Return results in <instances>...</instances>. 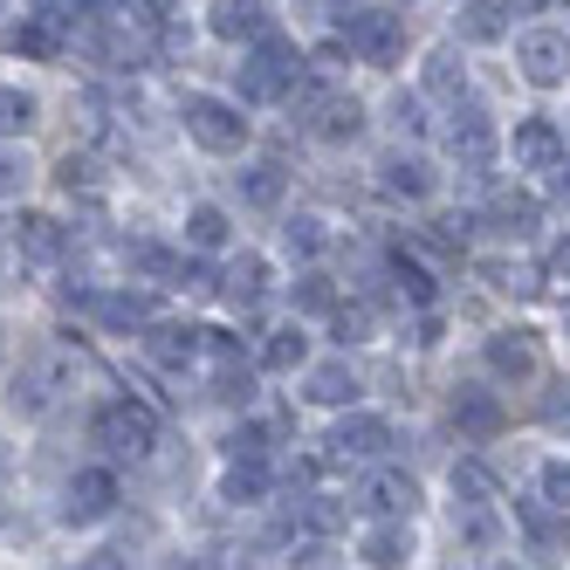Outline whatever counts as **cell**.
<instances>
[{"mask_svg":"<svg viewBox=\"0 0 570 570\" xmlns=\"http://www.w3.org/2000/svg\"><path fill=\"white\" fill-rule=\"evenodd\" d=\"M179 117H186V138L199 151H214V158L248 145V117H240V104H227V97H186Z\"/></svg>","mask_w":570,"mask_h":570,"instance_id":"cell-1","label":"cell"},{"mask_svg":"<svg viewBox=\"0 0 570 570\" xmlns=\"http://www.w3.org/2000/svg\"><path fill=\"white\" fill-rule=\"evenodd\" d=\"M90 440L104 446V454H151V440H158V426H151V413L145 405H131V399H104L97 405V420H90Z\"/></svg>","mask_w":570,"mask_h":570,"instance_id":"cell-2","label":"cell"},{"mask_svg":"<svg viewBox=\"0 0 570 570\" xmlns=\"http://www.w3.org/2000/svg\"><path fill=\"white\" fill-rule=\"evenodd\" d=\"M515 62H522V76L537 90H557V83H570V35L563 28H522L515 35Z\"/></svg>","mask_w":570,"mask_h":570,"instance_id":"cell-3","label":"cell"},{"mask_svg":"<svg viewBox=\"0 0 570 570\" xmlns=\"http://www.w3.org/2000/svg\"><path fill=\"white\" fill-rule=\"evenodd\" d=\"M296 76H303V56H296L289 42H268V35H262L255 56L240 62V97H248V104H268V97L289 90Z\"/></svg>","mask_w":570,"mask_h":570,"instance_id":"cell-4","label":"cell"},{"mask_svg":"<svg viewBox=\"0 0 570 570\" xmlns=\"http://www.w3.org/2000/svg\"><path fill=\"white\" fill-rule=\"evenodd\" d=\"M563 125L557 117H515V131H509V158H515V173H557L563 166Z\"/></svg>","mask_w":570,"mask_h":570,"instance_id":"cell-5","label":"cell"},{"mask_svg":"<svg viewBox=\"0 0 570 570\" xmlns=\"http://www.w3.org/2000/svg\"><path fill=\"white\" fill-rule=\"evenodd\" d=\"M344 35H351V49H357L364 62H392V56L405 49L399 8H357V14H344Z\"/></svg>","mask_w":570,"mask_h":570,"instance_id":"cell-6","label":"cell"},{"mask_svg":"<svg viewBox=\"0 0 570 570\" xmlns=\"http://www.w3.org/2000/svg\"><path fill=\"white\" fill-rule=\"evenodd\" d=\"M110 509H117V474L110 468H83V474L62 488V522H76V529L104 522Z\"/></svg>","mask_w":570,"mask_h":570,"instance_id":"cell-7","label":"cell"},{"mask_svg":"<svg viewBox=\"0 0 570 570\" xmlns=\"http://www.w3.org/2000/svg\"><path fill=\"white\" fill-rule=\"evenodd\" d=\"M446 151H454L468 173L495 166V125H488V110H454V125H446Z\"/></svg>","mask_w":570,"mask_h":570,"instance_id":"cell-8","label":"cell"},{"mask_svg":"<svg viewBox=\"0 0 570 570\" xmlns=\"http://www.w3.org/2000/svg\"><path fill=\"white\" fill-rule=\"evenodd\" d=\"M515 515H522V550L537 557V563H557V550L570 543V515H563V509H543L537 495H529Z\"/></svg>","mask_w":570,"mask_h":570,"instance_id":"cell-9","label":"cell"},{"mask_svg":"<svg viewBox=\"0 0 570 570\" xmlns=\"http://www.w3.org/2000/svg\"><path fill=\"white\" fill-rule=\"evenodd\" d=\"M56 385H62V357H35L28 372H14V413H28V420H42L49 405H56Z\"/></svg>","mask_w":570,"mask_h":570,"instance_id":"cell-10","label":"cell"},{"mask_svg":"<svg viewBox=\"0 0 570 570\" xmlns=\"http://www.w3.org/2000/svg\"><path fill=\"white\" fill-rule=\"evenodd\" d=\"M83 309L104 323V331H138L151 316V296H138V289H83Z\"/></svg>","mask_w":570,"mask_h":570,"instance_id":"cell-11","label":"cell"},{"mask_svg":"<svg viewBox=\"0 0 570 570\" xmlns=\"http://www.w3.org/2000/svg\"><path fill=\"white\" fill-rule=\"evenodd\" d=\"M309 104H316L309 131H316L323 145H344V138H357V131H364V110H357V97H309Z\"/></svg>","mask_w":570,"mask_h":570,"instance_id":"cell-12","label":"cell"},{"mask_svg":"<svg viewBox=\"0 0 570 570\" xmlns=\"http://www.w3.org/2000/svg\"><path fill=\"white\" fill-rule=\"evenodd\" d=\"M385 440H392V426H385L379 413H357V420H344V426L331 433V446H337L344 461H372V454H379Z\"/></svg>","mask_w":570,"mask_h":570,"instance_id":"cell-13","label":"cell"},{"mask_svg":"<svg viewBox=\"0 0 570 570\" xmlns=\"http://www.w3.org/2000/svg\"><path fill=\"white\" fill-rule=\"evenodd\" d=\"M461 8V0H454ZM454 28H461V42H502L509 35V8L502 0H468V8L454 14Z\"/></svg>","mask_w":570,"mask_h":570,"instance_id":"cell-14","label":"cell"},{"mask_svg":"<svg viewBox=\"0 0 570 570\" xmlns=\"http://www.w3.org/2000/svg\"><path fill=\"white\" fill-rule=\"evenodd\" d=\"M262 28H268L262 0H220V8H214V35H220V42H262Z\"/></svg>","mask_w":570,"mask_h":570,"instance_id":"cell-15","label":"cell"},{"mask_svg":"<svg viewBox=\"0 0 570 570\" xmlns=\"http://www.w3.org/2000/svg\"><path fill=\"white\" fill-rule=\"evenodd\" d=\"M488 364H495L502 379H537V344H529V331H502V337H488Z\"/></svg>","mask_w":570,"mask_h":570,"instance_id":"cell-16","label":"cell"},{"mask_svg":"<svg viewBox=\"0 0 570 570\" xmlns=\"http://www.w3.org/2000/svg\"><path fill=\"white\" fill-rule=\"evenodd\" d=\"M433 166L426 158H405V151H392L385 158V193H399V199H433Z\"/></svg>","mask_w":570,"mask_h":570,"instance_id":"cell-17","label":"cell"},{"mask_svg":"<svg viewBox=\"0 0 570 570\" xmlns=\"http://www.w3.org/2000/svg\"><path fill=\"white\" fill-rule=\"evenodd\" d=\"M262 289H268V262H262V255H240V262L227 268V282H220V296H227L234 309L262 303Z\"/></svg>","mask_w":570,"mask_h":570,"instance_id":"cell-18","label":"cell"},{"mask_svg":"<svg viewBox=\"0 0 570 570\" xmlns=\"http://www.w3.org/2000/svg\"><path fill=\"white\" fill-rule=\"evenodd\" d=\"M220 495H227V502H262V495H268V468H262V454H234V468H227V481H220Z\"/></svg>","mask_w":570,"mask_h":570,"instance_id":"cell-19","label":"cell"},{"mask_svg":"<svg viewBox=\"0 0 570 570\" xmlns=\"http://www.w3.org/2000/svg\"><path fill=\"white\" fill-rule=\"evenodd\" d=\"M420 90H426V97H461V90H468V62H461V56H446V49H440V56H426Z\"/></svg>","mask_w":570,"mask_h":570,"instance_id":"cell-20","label":"cell"},{"mask_svg":"<svg viewBox=\"0 0 570 570\" xmlns=\"http://www.w3.org/2000/svg\"><path fill=\"white\" fill-rule=\"evenodd\" d=\"M309 399L316 405H351L357 399V372H351V364H316V372H309Z\"/></svg>","mask_w":570,"mask_h":570,"instance_id":"cell-21","label":"cell"},{"mask_svg":"<svg viewBox=\"0 0 570 570\" xmlns=\"http://www.w3.org/2000/svg\"><path fill=\"white\" fill-rule=\"evenodd\" d=\"M454 420H461V426H468L474 440H488V433L502 426V405L488 399V392H461V399H454Z\"/></svg>","mask_w":570,"mask_h":570,"instance_id":"cell-22","label":"cell"},{"mask_svg":"<svg viewBox=\"0 0 570 570\" xmlns=\"http://www.w3.org/2000/svg\"><path fill=\"white\" fill-rule=\"evenodd\" d=\"M357 557L364 563H405V557H413V537H405L399 522H385V529H372V537L357 543Z\"/></svg>","mask_w":570,"mask_h":570,"instance_id":"cell-23","label":"cell"},{"mask_svg":"<svg viewBox=\"0 0 570 570\" xmlns=\"http://www.w3.org/2000/svg\"><path fill=\"white\" fill-rule=\"evenodd\" d=\"M234 179H240V199H248V207H275L282 186H289V179H282V166H240Z\"/></svg>","mask_w":570,"mask_h":570,"instance_id":"cell-24","label":"cell"},{"mask_svg":"<svg viewBox=\"0 0 570 570\" xmlns=\"http://www.w3.org/2000/svg\"><path fill=\"white\" fill-rule=\"evenodd\" d=\"M35 186V158L21 151V145H0V207H8V199H21Z\"/></svg>","mask_w":570,"mask_h":570,"instance_id":"cell-25","label":"cell"},{"mask_svg":"<svg viewBox=\"0 0 570 570\" xmlns=\"http://www.w3.org/2000/svg\"><path fill=\"white\" fill-rule=\"evenodd\" d=\"M282 248L303 255V262H316L323 248H331V234H323V220H316V214H296L289 227H282Z\"/></svg>","mask_w":570,"mask_h":570,"instance_id":"cell-26","label":"cell"},{"mask_svg":"<svg viewBox=\"0 0 570 570\" xmlns=\"http://www.w3.org/2000/svg\"><path fill=\"white\" fill-rule=\"evenodd\" d=\"M14 248H21V255H35V262H56V255H62V234H56V220H42V214H35V220H21Z\"/></svg>","mask_w":570,"mask_h":570,"instance_id":"cell-27","label":"cell"},{"mask_svg":"<svg viewBox=\"0 0 570 570\" xmlns=\"http://www.w3.org/2000/svg\"><path fill=\"white\" fill-rule=\"evenodd\" d=\"M186 240H193V248H207V255L227 248V214L220 207H193L186 214Z\"/></svg>","mask_w":570,"mask_h":570,"instance_id":"cell-28","label":"cell"},{"mask_svg":"<svg viewBox=\"0 0 570 570\" xmlns=\"http://www.w3.org/2000/svg\"><path fill=\"white\" fill-rule=\"evenodd\" d=\"M145 351H151L158 364H179V357L199 351V331H179V323H166V331H151V337H145Z\"/></svg>","mask_w":570,"mask_h":570,"instance_id":"cell-29","label":"cell"},{"mask_svg":"<svg viewBox=\"0 0 570 570\" xmlns=\"http://www.w3.org/2000/svg\"><path fill=\"white\" fill-rule=\"evenodd\" d=\"M303 357H309L303 331H275V337H268V351H262V364H268V372H296Z\"/></svg>","mask_w":570,"mask_h":570,"instance_id":"cell-30","label":"cell"},{"mask_svg":"<svg viewBox=\"0 0 570 570\" xmlns=\"http://www.w3.org/2000/svg\"><path fill=\"white\" fill-rule=\"evenodd\" d=\"M35 125V97L28 90H0V138H21Z\"/></svg>","mask_w":570,"mask_h":570,"instance_id":"cell-31","label":"cell"},{"mask_svg":"<svg viewBox=\"0 0 570 570\" xmlns=\"http://www.w3.org/2000/svg\"><path fill=\"white\" fill-rule=\"evenodd\" d=\"M413 509V481H372V515H405Z\"/></svg>","mask_w":570,"mask_h":570,"instance_id":"cell-32","label":"cell"},{"mask_svg":"<svg viewBox=\"0 0 570 570\" xmlns=\"http://www.w3.org/2000/svg\"><path fill=\"white\" fill-rule=\"evenodd\" d=\"M296 303L309 309V316H323V309H337V289L323 275H303V289H296Z\"/></svg>","mask_w":570,"mask_h":570,"instance_id":"cell-33","label":"cell"},{"mask_svg":"<svg viewBox=\"0 0 570 570\" xmlns=\"http://www.w3.org/2000/svg\"><path fill=\"white\" fill-rule=\"evenodd\" d=\"M35 8H42V14H62V0H35Z\"/></svg>","mask_w":570,"mask_h":570,"instance_id":"cell-34","label":"cell"},{"mask_svg":"<svg viewBox=\"0 0 570 570\" xmlns=\"http://www.w3.org/2000/svg\"><path fill=\"white\" fill-rule=\"evenodd\" d=\"M0 474H8V446H0Z\"/></svg>","mask_w":570,"mask_h":570,"instance_id":"cell-35","label":"cell"},{"mask_svg":"<svg viewBox=\"0 0 570 570\" xmlns=\"http://www.w3.org/2000/svg\"><path fill=\"white\" fill-rule=\"evenodd\" d=\"M0 357H8V331H0Z\"/></svg>","mask_w":570,"mask_h":570,"instance_id":"cell-36","label":"cell"}]
</instances>
